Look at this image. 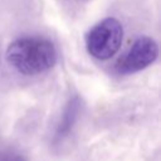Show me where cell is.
<instances>
[{
	"label": "cell",
	"mask_w": 161,
	"mask_h": 161,
	"mask_svg": "<svg viewBox=\"0 0 161 161\" xmlns=\"http://www.w3.org/2000/svg\"><path fill=\"white\" fill-rule=\"evenodd\" d=\"M122 38L123 29L121 23L114 18H106L87 34V50L96 59H109L119 49Z\"/></svg>",
	"instance_id": "2"
},
{
	"label": "cell",
	"mask_w": 161,
	"mask_h": 161,
	"mask_svg": "<svg viewBox=\"0 0 161 161\" xmlns=\"http://www.w3.org/2000/svg\"><path fill=\"white\" fill-rule=\"evenodd\" d=\"M158 55V45L150 36L138 38L128 52L116 63V72L118 74L137 73L151 65Z\"/></svg>",
	"instance_id": "3"
},
{
	"label": "cell",
	"mask_w": 161,
	"mask_h": 161,
	"mask_svg": "<svg viewBox=\"0 0 161 161\" xmlns=\"http://www.w3.org/2000/svg\"><path fill=\"white\" fill-rule=\"evenodd\" d=\"M6 60L19 73L35 75L50 69L57 62L54 44L42 36H23L6 49Z\"/></svg>",
	"instance_id": "1"
},
{
	"label": "cell",
	"mask_w": 161,
	"mask_h": 161,
	"mask_svg": "<svg viewBox=\"0 0 161 161\" xmlns=\"http://www.w3.org/2000/svg\"><path fill=\"white\" fill-rule=\"evenodd\" d=\"M79 108H80L79 98L74 97V98L69 99V102L67 103V106L64 108V112H63L62 119L59 122V126L55 131V140L57 141H60L63 137H65L70 132V130H72V127L75 123V119L78 117Z\"/></svg>",
	"instance_id": "4"
},
{
	"label": "cell",
	"mask_w": 161,
	"mask_h": 161,
	"mask_svg": "<svg viewBox=\"0 0 161 161\" xmlns=\"http://www.w3.org/2000/svg\"><path fill=\"white\" fill-rule=\"evenodd\" d=\"M0 161H26L21 155L14 152H0Z\"/></svg>",
	"instance_id": "5"
}]
</instances>
